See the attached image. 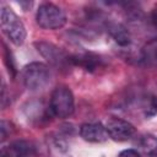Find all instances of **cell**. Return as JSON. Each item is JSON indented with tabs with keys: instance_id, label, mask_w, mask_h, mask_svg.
<instances>
[{
	"instance_id": "cell-1",
	"label": "cell",
	"mask_w": 157,
	"mask_h": 157,
	"mask_svg": "<svg viewBox=\"0 0 157 157\" xmlns=\"http://www.w3.org/2000/svg\"><path fill=\"white\" fill-rule=\"evenodd\" d=\"M0 25L4 34L16 45H21L26 39V28L20 17L7 6L1 5Z\"/></svg>"
},
{
	"instance_id": "cell-2",
	"label": "cell",
	"mask_w": 157,
	"mask_h": 157,
	"mask_svg": "<svg viewBox=\"0 0 157 157\" xmlns=\"http://www.w3.org/2000/svg\"><path fill=\"white\" fill-rule=\"evenodd\" d=\"M22 78L29 91H40L50 82V71L45 64L34 61L23 67Z\"/></svg>"
},
{
	"instance_id": "cell-3",
	"label": "cell",
	"mask_w": 157,
	"mask_h": 157,
	"mask_svg": "<svg viewBox=\"0 0 157 157\" xmlns=\"http://www.w3.org/2000/svg\"><path fill=\"white\" fill-rule=\"evenodd\" d=\"M74 110H75V101L71 90L66 86L56 87L52 93L50 112L55 117L60 119H65L72 115Z\"/></svg>"
},
{
	"instance_id": "cell-4",
	"label": "cell",
	"mask_w": 157,
	"mask_h": 157,
	"mask_svg": "<svg viewBox=\"0 0 157 157\" xmlns=\"http://www.w3.org/2000/svg\"><path fill=\"white\" fill-rule=\"evenodd\" d=\"M36 20L38 26L44 29H59L66 23V15L56 5L44 2L38 7Z\"/></svg>"
},
{
	"instance_id": "cell-5",
	"label": "cell",
	"mask_w": 157,
	"mask_h": 157,
	"mask_svg": "<svg viewBox=\"0 0 157 157\" xmlns=\"http://www.w3.org/2000/svg\"><path fill=\"white\" fill-rule=\"evenodd\" d=\"M34 45L37 50L40 53V55L52 65L60 69H66L67 65L71 64L70 55H67L64 50H61L56 45L48 42H37L34 43Z\"/></svg>"
},
{
	"instance_id": "cell-6",
	"label": "cell",
	"mask_w": 157,
	"mask_h": 157,
	"mask_svg": "<svg viewBox=\"0 0 157 157\" xmlns=\"http://www.w3.org/2000/svg\"><path fill=\"white\" fill-rule=\"evenodd\" d=\"M105 129L108 136L114 141H126L135 134V126L120 118H110L105 124Z\"/></svg>"
},
{
	"instance_id": "cell-7",
	"label": "cell",
	"mask_w": 157,
	"mask_h": 157,
	"mask_svg": "<svg viewBox=\"0 0 157 157\" xmlns=\"http://www.w3.org/2000/svg\"><path fill=\"white\" fill-rule=\"evenodd\" d=\"M80 135L88 142H104L109 136L105 125L101 123H86L80 128Z\"/></svg>"
},
{
	"instance_id": "cell-8",
	"label": "cell",
	"mask_w": 157,
	"mask_h": 157,
	"mask_svg": "<svg viewBox=\"0 0 157 157\" xmlns=\"http://www.w3.org/2000/svg\"><path fill=\"white\" fill-rule=\"evenodd\" d=\"M71 64L72 65H78L83 67L87 71H94L102 65V59L99 55L94 53H83V54H75L70 55Z\"/></svg>"
},
{
	"instance_id": "cell-9",
	"label": "cell",
	"mask_w": 157,
	"mask_h": 157,
	"mask_svg": "<svg viewBox=\"0 0 157 157\" xmlns=\"http://www.w3.org/2000/svg\"><path fill=\"white\" fill-rule=\"evenodd\" d=\"M11 157H37L36 146L26 140H17L9 146Z\"/></svg>"
},
{
	"instance_id": "cell-10",
	"label": "cell",
	"mask_w": 157,
	"mask_h": 157,
	"mask_svg": "<svg viewBox=\"0 0 157 157\" xmlns=\"http://www.w3.org/2000/svg\"><path fill=\"white\" fill-rule=\"evenodd\" d=\"M108 32L110 37L114 39L117 44L120 47H126L131 43V36L125 26L121 23H109L108 25Z\"/></svg>"
},
{
	"instance_id": "cell-11",
	"label": "cell",
	"mask_w": 157,
	"mask_h": 157,
	"mask_svg": "<svg viewBox=\"0 0 157 157\" xmlns=\"http://www.w3.org/2000/svg\"><path fill=\"white\" fill-rule=\"evenodd\" d=\"M144 113H145L146 118H151L157 114V96H151L146 99V104L144 107Z\"/></svg>"
},
{
	"instance_id": "cell-12",
	"label": "cell",
	"mask_w": 157,
	"mask_h": 157,
	"mask_svg": "<svg viewBox=\"0 0 157 157\" xmlns=\"http://www.w3.org/2000/svg\"><path fill=\"white\" fill-rule=\"evenodd\" d=\"M5 63H6V66H7V70H9V74L13 77L16 75V66H15V61H13V58H12V54L11 52L5 47Z\"/></svg>"
},
{
	"instance_id": "cell-13",
	"label": "cell",
	"mask_w": 157,
	"mask_h": 157,
	"mask_svg": "<svg viewBox=\"0 0 157 157\" xmlns=\"http://www.w3.org/2000/svg\"><path fill=\"white\" fill-rule=\"evenodd\" d=\"M119 157H142L136 150L129 148V150H124L119 153Z\"/></svg>"
},
{
	"instance_id": "cell-14",
	"label": "cell",
	"mask_w": 157,
	"mask_h": 157,
	"mask_svg": "<svg viewBox=\"0 0 157 157\" xmlns=\"http://www.w3.org/2000/svg\"><path fill=\"white\" fill-rule=\"evenodd\" d=\"M0 130H1V140L4 141L6 139V136H7V131L10 132V123L6 121V120H1V128H0Z\"/></svg>"
},
{
	"instance_id": "cell-15",
	"label": "cell",
	"mask_w": 157,
	"mask_h": 157,
	"mask_svg": "<svg viewBox=\"0 0 157 157\" xmlns=\"http://www.w3.org/2000/svg\"><path fill=\"white\" fill-rule=\"evenodd\" d=\"M151 21H152L153 26L157 28V6H155L152 12H151Z\"/></svg>"
},
{
	"instance_id": "cell-16",
	"label": "cell",
	"mask_w": 157,
	"mask_h": 157,
	"mask_svg": "<svg viewBox=\"0 0 157 157\" xmlns=\"http://www.w3.org/2000/svg\"><path fill=\"white\" fill-rule=\"evenodd\" d=\"M18 4H20L21 6H23V10H29V7L33 5L32 1H20Z\"/></svg>"
},
{
	"instance_id": "cell-17",
	"label": "cell",
	"mask_w": 157,
	"mask_h": 157,
	"mask_svg": "<svg viewBox=\"0 0 157 157\" xmlns=\"http://www.w3.org/2000/svg\"><path fill=\"white\" fill-rule=\"evenodd\" d=\"M150 157H157V152H156V153H153V155H151Z\"/></svg>"
}]
</instances>
